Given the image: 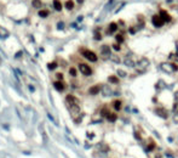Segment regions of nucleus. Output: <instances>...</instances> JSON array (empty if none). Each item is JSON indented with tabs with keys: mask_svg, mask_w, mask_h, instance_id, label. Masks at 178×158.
<instances>
[{
	"mask_svg": "<svg viewBox=\"0 0 178 158\" xmlns=\"http://www.w3.org/2000/svg\"><path fill=\"white\" fill-rule=\"evenodd\" d=\"M76 1H78L79 4H82V3H84V0H76Z\"/></svg>",
	"mask_w": 178,
	"mask_h": 158,
	"instance_id": "39",
	"label": "nucleus"
},
{
	"mask_svg": "<svg viewBox=\"0 0 178 158\" xmlns=\"http://www.w3.org/2000/svg\"><path fill=\"white\" fill-rule=\"evenodd\" d=\"M79 69L84 76H91L92 74V69L90 68V66L85 65V63H80L79 65Z\"/></svg>",
	"mask_w": 178,
	"mask_h": 158,
	"instance_id": "4",
	"label": "nucleus"
},
{
	"mask_svg": "<svg viewBox=\"0 0 178 158\" xmlns=\"http://www.w3.org/2000/svg\"><path fill=\"white\" fill-rule=\"evenodd\" d=\"M21 55H22V51H18L17 54L15 55V57H16V58H17V57H21Z\"/></svg>",
	"mask_w": 178,
	"mask_h": 158,
	"instance_id": "36",
	"label": "nucleus"
},
{
	"mask_svg": "<svg viewBox=\"0 0 178 158\" xmlns=\"http://www.w3.org/2000/svg\"><path fill=\"white\" fill-rule=\"evenodd\" d=\"M102 94L104 95V96H110V95L113 94V91H111V89L108 85H103L102 86Z\"/></svg>",
	"mask_w": 178,
	"mask_h": 158,
	"instance_id": "10",
	"label": "nucleus"
},
{
	"mask_svg": "<svg viewBox=\"0 0 178 158\" xmlns=\"http://www.w3.org/2000/svg\"><path fill=\"white\" fill-rule=\"evenodd\" d=\"M124 63H125V65H126L127 67H134V62H133L132 58H130V57H126V58H125Z\"/></svg>",
	"mask_w": 178,
	"mask_h": 158,
	"instance_id": "19",
	"label": "nucleus"
},
{
	"mask_svg": "<svg viewBox=\"0 0 178 158\" xmlns=\"http://www.w3.org/2000/svg\"><path fill=\"white\" fill-rule=\"evenodd\" d=\"M101 55L103 58H110V56H111L110 48L108 45H102L101 46Z\"/></svg>",
	"mask_w": 178,
	"mask_h": 158,
	"instance_id": "3",
	"label": "nucleus"
},
{
	"mask_svg": "<svg viewBox=\"0 0 178 158\" xmlns=\"http://www.w3.org/2000/svg\"><path fill=\"white\" fill-rule=\"evenodd\" d=\"M70 112L73 114H78V113H80V107L78 105H73V106H70Z\"/></svg>",
	"mask_w": 178,
	"mask_h": 158,
	"instance_id": "14",
	"label": "nucleus"
},
{
	"mask_svg": "<svg viewBox=\"0 0 178 158\" xmlns=\"http://www.w3.org/2000/svg\"><path fill=\"white\" fill-rule=\"evenodd\" d=\"M160 17L162 18L164 22H170V21H171L170 14L167 12V11H165V10H161V11H160Z\"/></svg>",
	"mask_w": 178,
	"mask_h": 158,
	"instance_id": "7",
	"label": "nucleus"
},
{
	"mask_svg": "<svg viewBox=\"0 0 178 158\" xmlns=\"http://www.w3.org/2000/svg\"><path fill=\"white\" fill-rule=\"evenodd\" d=\"M108 81H109V83H113V84H118V83H119V78L115 77V76H110V77L108 78Z\"/></svg>",
	"mask_w": 178,
	"mask_h": 158,
	"instance_id": "22",
	"label": "nucleus"
},
{
	"mask_svg": "<svg viewBox=\"0 0 178 158\" xmlns=\"http://www.w3.org/2000/svg\"><path fill=\"white\" fill-rule=\"evenodd\" d=\"M116 41H118V43H122V41H124V37L121 34H118L116 35Z\"/></svg>",
	"mask_w": 178,
	"mask_h": 158,
	"instance_id": "31",
	"label": "nucleus"
},
{
	"mask_svg": "<svg viewBox=\"0 0 178 158\" xmlns=\"http://www.w3.org/2000/svg\"><path fill=\"white\" fill-rule=\"evenodd\" d=\"M69 74H70L71 77H76V69H75L74 67H71V68L69 69Z\"/></svg>",
	"mask_w": 178,
	"mask_h": 158,
	"instance_id": "28",
	"label": "nucleus"
},
{
	"mask_svg": "<svg viewBox=\"0 0 178 158\" xmlns=\"http://www.w3.org/2000/svg\"><path fill=\"white\" fill-rule=\"evenodd\" d=\"M66 100H67V102L70 105V106H73V105H78V99L74 97L73 95H68V96L66 97Z\"/></svg>",
	"mask_w": 178,
	"mask_h": 158,
	"instance_id": "9",
	"label": "nucleus"
},
{
	"mask_svg": "<svg viewBox=\"0 0 178 158\" xmlns=\"http://www.w3.org/2000/svg\"><path fill=\"white\" fill-rule=\"evenodd\" d=\"M32 5H33L34 7H40V6H41V1H40V0H33Z\"/></svg>",
	"mask_w": 178,
	"mask_h": 158,
	"instance_id": "27",
	"label": "nucleus"
},
{
	"mask_svg": "<svg viewBox=\"0 0 178 158\" xmlns=\"http://www.w3.org/2000/svg\"><path fill=\"white\" fill-rule=\"evenodd\" d=\"M154 148H155V145L151 142L150 145H148V147H147V151H148V152H150V151H153Z\"/></svg>",
	"mask_w": 178,
	"mask_h": 158,
	"instance_id": "30",
	"label": "nucleus"
},
{
	"mask_svg": "<svg viewBox=\"0 0 178 158\" xmlns=\"http://www.w3.org/2000/svg\"><path fill=\"white\" fill-rule=\"evenodd\" d=\"M49 15H50V12L47 11V10H40V11H39V16L43 17V18H46Z\"/></svg>",
	"mask_w": 178,
	"mask_h": 158,
	"instance_id": "21",
	"label": "nucleus"
},
{
	"mask_svg": "<svg viewBox=\"0 0 178 158\" xmlns=\"http://www.w3.org/2000/svg\"><path fill=\"white\" fill-rule=\"evenodd\" d=\"M97 147H98V150H101V151H103V152H108V151H109V146H108V145L98 144V145H97Z\"/></svg>",
	"mask_w": 178,
	"mask_h": 158,
	"instance_id": "17",
	"label": "nucleus"
},
{
	"mask_svg": "<svg viewBox=\"0 0 178 158\" xmlns=\"http://www.w3.org/2000/svg\"><path fill=\"white\" fill-rule=\"evenodd\" d=\"M0 33H1V37H3V38L9 37V32H7V30H5L4 28H0Z\"/></svg>",
	"mask_w": 178,
	"mask_h": 158,
	"instance_id": "26",
	"label": "nucleus"
},
{
	"mask_svg": "<svg viewBox=\"0 0 178 158\" xmlns=\"http://www.w3.org/2000/svg\"><path fill=\"white\" fill-rule=\"evenodd\" d=\"M63 24H64L63 22H59V23H58V26H57V28H58V29H63V27H64Z\"/></svg>",
	"mask_w": 178,
	"mask_h": 158,
	"instance_id": "34",
	"label": "nucleus"
},
{
	"mask_svg": "<svg viewBox=\"0 0 178 158\" xmlns=\"http://www.w3.org/2000/svg\"><path fill=\"white\" fill-rule=\"evenodd\" d=\"M113 49H114L115 51H120L121 48H120V45H118V44H114V45H113Z\"/></svg>",
	"mask_w": 178,
	"mask_h": 158,
	"instance_id": "32",
	"label": "nucleus"
},
{
	"mask_svg": "<svg viewBox=\"0 0 178 158\" xmlns=\"http://www.w3.org/2000/svg\"><path fill=\"white\" fill-rule=\"evenodd\" d=\"M173 122H174V123H178V113H176V114L173 115Z\"/></svg>",
	"mask_w": 178,
	"mask_h": 158,
	"instance_id": "33",
	"label": "nucleus"
},
{
	"mask_svg": "<svg viewBox=\"0 0 178 158\" xmlns=\"http://www.w3.org/2000/svg\"><path fill=\"white\" fill-rule=\"evenodd\" d=\"M113 106H114V110H115V111H120V110H121V106H122V103H121L120 100H115V101L113 102Z\"/></svg>",
	"mask_w": 178,
	"mask_h": 158,
	"instance_id": "13",
	"label": "nucleus"
},
{
	"mask_svg": "<svg viewBox=\"0 0 178 158\" xmlns=\"http://www.w3.org/2000/svg\"><path fill=\"white\" fill-rule=\"evenodd\" d=\"M57 78H58L59 80H61L62 78H63V76H62V73H57Z\"/></svg>",
	"mask_w": 178,
	"mask_h": 158,
	"instance_id": "37",
	"label": "nucleus"
},
{
	"mask_svg": "<svg viewBox=\"0 0 178 158\" xmlns=\"http://www.w3.org/2000/svg\"><path fill=\"white\" fill-rule=\"evenodd\" d=\"M58 65H57V62H51V63H49V69L50 71H53V69H56V67H57Z\"/></svg>",
	"mask_w": 178,
	"mask_h": 158,
	"instance_id": "24",
	"label": "nucleus"
},
{
	"mask_svg": "<svg viewBox=\"0 0 178 158\" xmlns=\"http://www.w3.org/2000/svg\"><path fill=\"white\" fill-rule=\"evenodd\" d=\"M109 114H110V112H109V110H108L107 107H103V108H102V111H101V115H102V117L108 118Z\"/></svg>",
	"mask_w": 178,
	"mask_h": 158,
	"instance_id": "16",
	"label": "nucleus"
},
{
	"mask_svg": "<svg viewBox=\"0 0 178 158\" xmlns=\"http://www.w3.org/2000/svg\"><path fill=\"white\" fill-rule=\"evenodd\" d=\"M161 68L165 71V72H177L178 71V66L176 63H161Z\"/></svg>",
	"mask_w": 178,
	"mask_h": 158,
	"instance_id": "1",
	"label": "nucleus"
},
{
	"mask_svg": "<svg viewBox=\"0 0 178 158\" xmlns=\"http://www.w3.org/2000/svg\"><path fill=\"white\" fill-rule=\"evenodd\" d=\"M148 65H149V61L147 60V58H142V60L139 61V63H138V67H139L142 71H144L145 67H148Z\"/></svg>",
	"mask_w": 178,
	"mask_h": 158,
	"instance_id": "12",
	"label": "nucleus"
},
{
	"mask_svg": "<svg viewBox=\"0 0 178 158\" xmlns=\"http://www.w3.org/2000/svg\"><path fill=\"white\" fill-rule=\"evenodd\" d=\"M118 30V24L116 23H110L109 24V29H108V33H114V32Z\"/></svg>",
	"mask_w": 178,
	"mask_h": 158,
	"instance_id": "15",
	"label": "nucleus"
},
{
	"mask_svg": "<svg viewBox=\"0 0 178 158\" xmlns=\"http://www.w3.org/2000/svg\"><path fill=\"white\" fill-rule=\"evenodd\" d=\"M155 113L158 114L159 117L164 118V119H167V117H169V112H167L165 108H162V107H158L155 110Z\"/></svg>",
	"mask_w": 178,
	"mask_h": 158,
	"instance_id": "6",
	"label": "nucleus"
},
{
	"mask_svg": "<svg viewBox=\"0 0 178 158\" xmlns=\"http://www.w3.org/2000/svg\"><path fill=\"white\" fill-rule=\"evenodd\" d=\"M151 22H153V24H154L155 27H158V28L162 27V26H164V23H165L164 21H162V18L160 17V15H155V16H153Z\"/></svg>",
	"mask_w": 178,
	"mask_h": 158,
	"instance_id": "5",
	"label": "nucleus"
},
{
	"mask_svg": "<svg viewBox=\"0 0 178 158\" xmlns=\"http://www.w3.org/2000/svg\"><path fill=\"white\" fill-rule=\"evenodd\" d=\"M53 86H55V89H56V90H58V91H63V90L66 89V85H64V84L62 83L61 80L55 81V83H53Z\"/></svg>",
	"mask_w": 178,
	"mask_h": 158,
	"instance_id": "8",
	"label": "nucleus"
},
{
	"mask_svg": "<svg viewBox=\"0 0 178 158\" xmlns=\"http://www.w3.org/2000/svg\"><path fill=\"white\" fill-rule=\"evenodd\" d=\"M95 39H96V40H101V39H102V37H101L98 33H96V35H95Z\"/></svg>",
	"mask_w": 178,
	"mask_h": 158,
	"instance_id": "35",
	"label": "nucleus"
},
{
	"mask_svg": "<svg viewBox=\"0 0 178 158\" xmlns=\"http://www.w3.org/2000/svg\"><path fill=\"white\" fill-rule=\"evenodd\" d=\"M174 97H176V100H177V102H178V91L176 92V95H174Z\"/></svg>",
	"mask_w": 178,
	"mask_h": 158,
	"instance_id": "38",
	"label": "nucleus"
},
{
	"mask_svg": "<svg viewBox=\"0 0 178 158\" xmlns=\"http://www.w3.org/2000/svg\"><path fill=\"white\" fill-rule=\"evenodd\" d=\"M110 60L114 61L115 63H120V57L116 56V55H111V56H110Z\"/></svg>",
	"mask_w": 178,
	"mask_h": 158,
	"instance_id": "25",
	"label": "nucleus"
},
{
	"mask_svg": "<svg viewBox=\"0 0 178 158\" xmlns=\"http://www.w3.org/2000/svg\"><path fill=\"white\" fill-rule=\"evenodd\" d=\"M82 56L84 57H86L89 61H91V62H96L97 61V55L95 54L93 51H90V50H85L82 52Z\"/></svg>",
	"mask_w": 178,
	"mask_h": 158,
	"instance_id": "2",
	"label": "nucleus"
},
{
	"mask_svg": "<svg viewBox=\"0 0 178 158\" xmlns=\"http://www.w3.org/2000/svg\"><path fill=\"white\" fill-rule=\"evenodd\" d=\"M107 119H108L110 123H114L115 120L118 119V115H116V114H114V113H110V114H109V117H108Z\"/></svg>",
	"mask_w": 178,
	"mask_h": 158,
	"instance_id": "23",
	"label": "nucleus"
},
{
	"mask_svg": "<svg viewBox=\"0 0 178 158\" xmlns=\"http://www.w3.org/2000/svg\"><path fill=\"white\" fill-rule=\"evenodd\" d=\"M53 7H55L56 11H61L62 10V4H61L59 0H53Z\"/></svg>",
	"mask_w": 178,
	"mask_h": 158,
	"instance_id": "18",
	"label": "nucleus"
},
{
	"mask_svg": "<svg viewBox=\"0 0 178 158\" xmlns=\"http://www.w3.org/2000/svg\"><path fill=\"white\" fill-rule=\"evenodd\" d=\"M118 76H119V77H121V78H125V77H126V72L119 69V71H118Z\"/></svg>",
	"mask_w": 178,
	"mask_h": 158,
	"instance_id": "29",
	"label": "nucleus"
},
{
	"mask_svg": "<svg viewBox=\"0 0 178 158\" xmlns=\"http://www.w3.org/2000/svg\"><path fill=\"white\" fill-rule=\"evenodd\" d=\"M101 90H102V86H99V85H95V86H91V88H90L89 92H90L91 95H97Z\"/></svg>",
	"mask_w": 178,
	"mask_h": 158,
	"instance_id": "11",
	"label": "nucleus"
},
{
	"mask_svg": "<svg viewBox=\"0 0 178 158\" xmlns=\"http://www.w3.org/2000/svg\"><path fill=\"white\" fill-rule=\"evenodd\" d=\"M66 9L67 10H73L74 9V1H73V0H68L66 3Z\"/></svg>",
	"mask_w": 178,
	"mask_h": 158,
	"instance_id": "20",
	"label": "nucleus"
}]
</instances>
